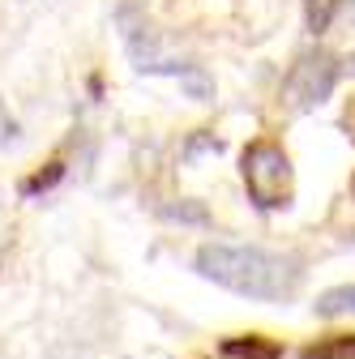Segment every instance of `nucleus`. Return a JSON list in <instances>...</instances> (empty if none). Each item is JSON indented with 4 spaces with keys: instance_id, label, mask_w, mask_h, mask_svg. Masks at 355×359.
Returning a JSON list of instances; mask_svg holds the SVG:
<instances>
[{
    "instance_id": "obj_10",
    "label": "nucleus",
    "mask_w": 355,
    "mask_h": 359,
    "mask_svg": "<svg viewBox=\"0 0 355 359\" xmlns=\"http://www.w3.org/2000/svg\"><path fill=\"white\" fill-rule=\"evenodd\" d=\"M218 150H223V142H218L214 133H197V137L185 146V158L193 163V158H201V154H218Z\"/></svg>"
},
{
    "instance_id": "obj_8",
    "label": "nucleus",
    "mask_w": 355,
    "mask_h": 359,
    "mask_svg": "<svg viewBox=\"0 0 355 359\" xmlns=\"http://www.w3.org/2000/svg\"><path fill=\"white\" fill-rule=\"evenodd\" d=\"M300 359H355V334L326 338V342H317V346H308Z\"/></svg>"
},
{
    "instance_id": "obj_9",
    "label": "nucleus",
    "mask_w": 355,
    "mask_h": 359,
    "mask_svg": "<svg viewBox=\"0 0 355 359\" xmlns=\"http://www.w3.org/2000/svg\"><path fill=\"white\" fill-rule=\"evenodd\" d=\"M163 218H175V222H210V214H206V205H197V201H180V205H163Z\"/></svg>"
},
{
    "instance_id": "obj_12",
    "label": "nucleus",
    "mask_w": 355,
    "mask_h": 359,
    "mask_svg": "<svg viewBox=\"0 0 355 359\" xmlns=\"http://www.w3.org/2000/svg\"><path fill=\"white\" fill-rule=\"evenodd\" d=\"M5 261H9V244L0 240V274H5Z\"/></svg>"
},
{
    "instance_id": "obj_2",
    "label": "nucleus",
    "mask_w": 355,
    "mask_h": 359,
    "mask_svg": "<svg viewBox=\"0 0 355 359\" xmlns=\"http://www.w3.org/2000/svg\"><path fill=\"white\" fill-rule=\"evenodd\" d=\"M116 22H120L128 60H133V69H138V73H150V77H175V81L185 86V95H189L193 103H210V99H214V77H210L201 65H193V60H180V65H175L171 56H163L159 39L150 34L146 18H142V9H138V0H124V5L116 9Z\"/></svg>"
},
{
    "instance_id": "obj_6",
    "label": "nucleus",
    "mask_w": 355,
    "mask_h": 359,
    "mask_svg": "<svg viewBox=\"0 0 355 359\" xmlns=\"http://www.w3.org/2000/svg\"><path fill=\"white\" fill-rule=\"evenodd\" d=\"M342 9H347V0H304V26H308V34H326Z\"/></svg>"
},
{
    "instance_id": "obj_11",
    "label": "nucleus",
    "mask_w": 355,
    "mask_h": 359,
    "mask_svg": "<svg viewBox=\"0 0 355 359\" xmlns=\"http://www.w3.org/2000/svg\"><path fill=\"white\" fill-rule=\"evenodd\" d=\"M18 133H22L18 116L9 111V103H5V99H0V150H5V146H13V142H18Z\"/></svg>"
},
{
    "instance_id": "obj_4",
    "label": "nucleus",
    "mask_w": 355,
    "mask_h": 359,
    "mask_svg": "<svg viewBox=\"0 0 355 359\" xmlns=\"http://www.w3.org/2000/svg\"><path fill=\"white\" fill-rule=\"evenodd\" d=\"M342 77V65L330 56V52H304L295 56V65L287 69L283 77V103L295 107V111H308V107H317L334 95V86Z\"/></svg>"
},
{
    "instance_id": "obj_3",
    "label": "nucleus",
    "mask_w": 355,
    "mask_h": 359,
    "mask_svg": "<svg viewBox=\"0 0 355 359\" xmlns=\"http://www.w3.org/2000/svg\"><path fill=\"white\" fill-rule=\"evenodd\" d=\"M240 175H244V193L257 210H283L291 205L295 180H291V158L279 142H253L240 158Z\"/></svg>"
},
{
    "instance_id": "obj_1",
    "label": "nucleus",
    "mask_w": 355,
    "mask_h": 359,
    "mask_svg": "<svg viewBox=\"0 0 355 359\" xmlns=\"http://www.w3.org/2000/svg\"><path fill=\"white\" fill-rule=\"evenodd\" d=\"M193 265L214 287L236 291L244 299H261V304H283L300 291V265L291 257L265 252L253 244H218V240L201 244Z\"/></svg>"
},
{
    "instance_id": "obj_5",
    "label": "nucleus",
    "mask_w": 355,
    "mask_h": 359,
    "mask_svg": "<svg viewBox=\"0 0 355 359\" xmlns=\"http://www.w3.org/2000/svg\"><path fill=\"white\" fill-rule=\"evenodd\" d=\"M313 312H317V317H326V321H338V317H347V312H355V283L321 291L317 304H313Z\"/></svg>"
},
{
    "instance_id": "obj_7",
    "label": "nucleus",
    "mask_w": 355,
    "mask_h": 359,
    "mask_svg": "<svg viewBox=\"0 0 355 359\" xmlns=\"http://www.w3.org/2000/svg\"><path fill=\"white\" fill-rule=\"evenodd\" d=\"M223 355L227 359H279V346L265 342V338H257V334H248V338H227L223 342Z\"/></svg>"
},
{
    "instance_id": "obj_13",
    "label": "nucleus",
    "mask_w": 355,
    "mask_h": 359,
    "mask_svg": "<svg viewBox=\"0 0 355 359\" xmlns=\"http://www.w3.org/2000/svg\"><path fill=\"white\" fill-rule=\"evenodd\" d=\"M347 18H351V26H355V0H347V9H342Z\"/></svg>"
}]
</instances>
